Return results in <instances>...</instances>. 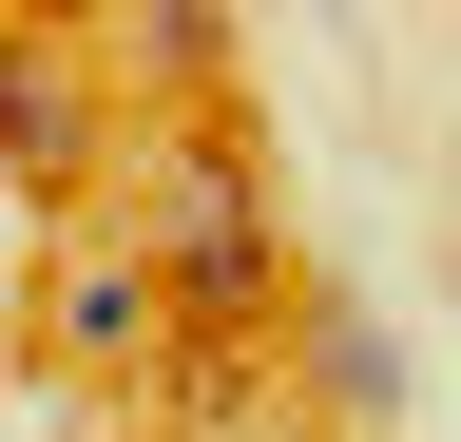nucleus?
Returning a JSON list of instances; mask_svg holds the SVG:
<instances>
[{
	"label": "nucleus",
	"instance_id": "obj_2",
	"mask_svg": "<svg viewBox=\"0 0 461 442\" xmlns=\"http://www.w3.org/2000/svg\"><path fill=\"white\" fill-rule=\"evenodd\" d=\"M39 327H58V365H154V327H173V269H154V250H58Z\"/></svg>",
	"mask_w": 461,
	"mask_h": 442
},
{
	"label": "nucleus",
	"instance_id": "obj_4",
	"mask_svg": "<svg viewBox=\"0 0 461 442\" xmlns=\"http://www.w3.org/2000/svg\"><path fill=\"white\" fill-rule=\"evenodd\" d=\"M308 365H327V404H346V423H384V404H403V327H384V308H327V347H308Z\"/></svg>",
	"mask_w": 461,
	"mask_h": 442
},
{
	"label": "nucleus",
	"instance_id": "obj_3",
	"mask_svg": "<svg viewBox=\"0 0 461 442\" xmlns=\"http://www.w3.org/2000/svg\"><path fill=\"white\" fill-rule=\"evenodd\" d=\"M0 154H20V193H58V174H77V154H96V96L58 77L39 39H20V59H0Z\"/></svg>",
	"mask_w": 461,
	"mask_h": 442
},
{
	"label": "nucleus",
	"instance_id": "obj_1",
	"mask_svg": "<svg viewBox=\"0 0 461 442\" xmlns=\"http://www.w3.org/2000/svg\"><path fill=\"white\" fill-rule=\"evenodd\" d=\"M154 269H173V308H250L269 289V193L230 174V154H193V174L154 193Z\"/></svg>",
	"mask_w": 461,
	"mask_h": 442
}]
</instances>
